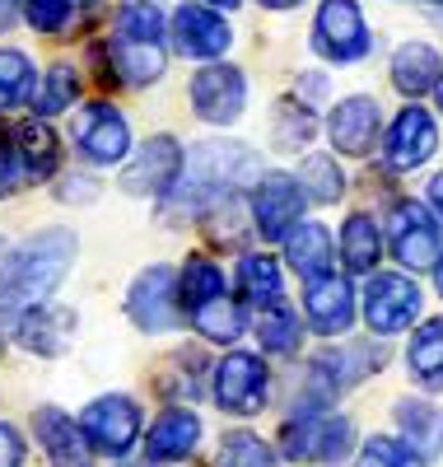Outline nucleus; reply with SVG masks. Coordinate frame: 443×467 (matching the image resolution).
I'll use <instances>...</instances> for the list:
<instances>
[{"instance_id":"f257e3e1","label":"nucleus","mask_w":443,"mask_h":467,"mask_svg":"<svg viewBox=\"0 0 443 467\" xmlns=\"http://www.w3.org/2000/svg\"><path fill=\"white\" fill-rule=\"evenodd\" d=\"M70 262H75L70 229H43L5 253V262H0V341L15 332V323L28 308L52 299V290L66 281Z\"/></svg>"},{"instance_id":"f03ea898","label":"nucleus","mask_w":443,"mask_h":467,"mask_svg":"<svg viewBox=\"0 0 443 467\" xmlns=\"http://www.w3.org/2000/svg\"><path fill=\"white\" fill-rule=\"evenodd\" d=\"M262 178V160L257 150L243 145V140H196L187 154H182V178L178 187L169 192V206L187 211V215H206L224 202H233V192H243Z\"/></svg>"},{"instance_id":"7ed1b4c3","label":"nucleus","mask_w":443,"mask_h":467,"mask_svg":"<svg viewBox=\"0 0 443 467\" xmlns=\"http://www.w3.org/2000/svg\"><path fill=\"white\" fill-rule=\"evenodd\" d=\"M355 453V420L322 411V407H299L280 425V458L290 462H322L336 467Z\"/></svg>"},{"instance_id":"20e7f679","label":"nucleus","mask_w":443,"mask_h":467,"mask_svg":"<svg viewBox=\"0 0 443 467\" xmlns=\"http://www.w3.org/2000/svg\"><path fill=\"white\" fill-rule=\"evenodd\" d=\"M308 43L322 61L332 66H355L374 52V33L365 24V10L359 0H322L317 15H313V33Z\"/></svg>"},{"instance_id":"39448f33","label":"nucleus","mask_w":443,"mask_h":467,"mask_svg":"<svg viewBox=\"0 0 443 467\" xmlns=\"http://www.w3.org/2000/svg\"><path fill=\"white\" fill-rule=\"evenodd\" d=\"M70 140L89 169H112V164H127V154H131V122L117 103L94 99L75 112Z\"/></svg>"},{"instance_id":"423d86ee","label":"nucleus","mask_w":443,"mask_h":467,"mask_svg":"<svg viewBox=\"0 0 443 467\" xmlns=\"http://www.w3.org/2000/svg\"><path fill=\"white\" fill-rule=\"evenodd\" d=\"M387 248L392 257L407 266V271H434L438 253H443V229L438 215L420 202V197H401L387 211Z\"/></svg>"},{"instance_id":"0eeeda50","label":"nucleus","mask_w":443,"mask_h":467,"mask_svg":"<svg viewBox=\"0 0 443 467\" xmlns=\"http://www.w3.org/2000/svg\"><path fill=\"white\" fill-rule=\"evenodd\" d=\"M79 431H85L89 449L103 458H127L145 431V411L127 393H103L79 411Z\"/></svg>"},{"instance_id":"6e6552de","label":"nucleus","mask_w":443,"mask_h":467,"mask_svg":"<svg viewBox=\"0 0 443 467\" xmlns=\"http://www.w3.org/2000/svg\"><path fill=\"white\" fill-rule=\"evenodd\" d=\"M211 398L229 416H257L271 402V369L257 350H229L215 365L211 379Z\"/></svg>"},{"instance_id":"1a4fd4ad","label":"nucleus","mask_w":443,"mask_h":467,"mask_svg":"<svg viewBox=\"0 0 443 467\" xmlns=\"http://www.w3.org/2000/svg\"><path fill=\"white\" fill-rule=\"evenodd\" d=\"M187 99H191V112L206 127H233L248 108V75L229 61H211L191 75Z\"/></svg>"},{"instance_id":"9d476101","label":"nucleus","mask_w":443,"mask_h":467,"mask_svg":"<svg viewBox=\"0 0 443 467\" xmlns=\"http://www.w3.org/2000/svg\"><path fill=\"white\" fill-rule=\"evenodd\" d=\"M127 318L149 332L164 337L182 327V304H178V271L173 266H145L127 290Z\"/></svg>"},{"instance_id":"9b49d317","label":"nucleus","mask_w":443,"mask_h":467,"mask_svg":"<svg viewBox=\"0 0 443 467\" xmlns=\"http://www.w3.org/2000/svg\"><path fill=\"white\" fill-rule=\"evenodd\" d=\"M182 154L187 150L178 145V136H149L122 164V192L140 202H164L182 178Z\"/></svg>"},{"instance_id":"f8f14e48","label":"nucleus","mask_w":443,"mask_h":467,"mask_svg":"<svg viewBox=\"0 0 443 467\" xmlns=\"http://www.w3.org/2000/svg\"><path fill=\"white\" fill-rule=\"evenodd\" d=\"M304 187L294 182V173H262L248 192V211H252V224L266 244H280L285 234L304 220Z\"/></svg>"},{"instance_id":"ddd939ff","label":"nucleus","mask_w":443,"mask_h":467,"mask_svg":"<svg viewBox=\"0 0 443 467\" xmlns=\"http://www.w3.org/2000/svg\"><path fill=\"white\" fill-rule=\"evenodd\" d=\"M169 43L178 57L187 61H201V66H211L220 61L229 47H233V28L220 10H206L201 0H191V5H178L173 19H169Z\"/></svg>"},{"instance_id":"4468645a","label":"nucleus","mask_w":443,"mask_h":467,"mask_svg":"<svg viewBox=\"0 0 443 467\" xmlns=\"http://www.w3.org/2000/svg\"><path fill=\"white\" fill-rule=\"evenodd\" d=\"M420 308H425L420 285L411 276H401V271H383V276H374L369 290H365V323L378 337H397V332L416 327Z\"/></svg>"},{"instance_id":"2eb2a0df","label":"nucleus","mask_w":443,"mask_h":467,"mask_svg":"<svg viewBox=\"0 0 443 467\" xmlns=\"http://www.w3.org/2000/svg\"><path fill=\"white\" fill-rule=\"evenodd\" d=\"M434 150H438V122L429 117V108H420V103H407L392 117V127L383 131V164L392 173L420 169Z\"/></svg>"},{"instance_id":"dca6fc26","label":"nucleus","mask_w":443,"mask_h":467,"mask_svg":"<svg viewBox=\"0 0 443 467\" xmlns=\"http://www.w3.org/2000/svg\"><path fill=\"white\" fill-rule=\"evenodd\" d=\"M378 136H383V108H378L374 94H350L327 112V140H332L336 154H345V160L374 154Z\"/></svg>"},{"instance_id":"f3484780","label":"nucleus","mask_w":443,"mask_h":467,"mask_svg":"<svg viewBox=\"0 0 443 467\" xmlns=\"http://www.w3.org/2000/svg\"><path fill=\"white\" fill-rule=\"evenodd\" d=\"M304 314H308V327L317 337H341L345 327H355V285L350 276H317L304 285Z\"/></svg>"},{"instance_id":"a211bd4d","label":"nucleus","mask_w":443,"mask_h":467,"mask_svg":"<svg viewBox=\"0 0 443 467\" xmlns=\"http://www.w3.org/2000/svg\"><path fill=\"white\" fill-rule=\"evenodd\" d=\"M201 444V416L187 407H169L159 411L149 435H145V462L149 467H169V462H187Z\"/></svg>"},{"instance_id":"6ab92c4d","label":"nucleus","mask_w":443,"mask_h":467,"mask_svg":"<svg viewBox=\"0 0 443 467\" xmlns=\"http://www.w3.org/2000/svg\"><path fill=\"white\" fill-rule=\"evenodd\" d=\"M33 435H37L52 467H94V449H89L85 431H79V420H70L61 407H37Z\"/></svg>"},{"instance_id":"aec40b11","label":"nucleus","mask_w":443,"mask_h":467,"mask_svg":"<svg viewBox=\"0 0 443 467\" xmlns=\"http://www.w3.org/2000/svg\"><path fill=\"white\" fill-rule=\"evenodd\" d=\"M10 145H15V160H19L24 182H47V178L61 173V140H57V131L43 122V117L19 122L10 131Z\"/></svg>"},{"instance_id":"412c9836","label":"nucleus","mask_w":443,"mask_h":467,"mask_svg":"<svg viewBox=\"0 0 443 467\" xmlns=\"http://www.w3.org/2000/svg\"><path fill=\"white\" fill-rule=\"evenodd\" d=\"M387 75H392V89L407 94V99H420L438 85L443 75V52L434 43H425V37H411V43H401L387 61Z\"/></svg>"},{"instance_id":"4be33fe9","label":"nucleus","mask_w":443,"mask_h":467,"mask_svg":"<svg viewBox=\"0 0 443 467\" xmlns=\"http://www.w3.org/2000/svg\"><path fill=\"white\" fill-rule=\"evenodd\" d=\"M70 332H75V314L61 308V304H37L15 323L19 346L33 350V356H61V350L70 346Z\"/></svg>"},{"instance_id":"5701e85b","label":"nucleus","mask_w":443,"mask_h":467,"mask_svg":"<svg viewBox=\"0 0 443 467\" xmlns=\"http://www.w3.org/2000/svg\"><path fill=\"white\" fill-rule=\"evenodd\" d=\"M392 416H397V440L411 444L425 462H434L443 453V411L438 407H429L425 398H401L392 407Z\"/></svg>"},{"instance_id":"b1692460","label":"nucleus","mask_w":443,"mask_h":467,"mask_svg":"<svg viewBox=\"0 0 443 467\" xmlns=\"http://www.w3.org/2000/svg\"><path fill=\"white\" fill-rule=\"evenodd\" d=\"M285 262H290V271H299L304 281L327 276L332 262H336L332 229H322V224H313V220H299V224L285 234Z\"/></svg>"},{"instance_id":"393cba45","label":"nucleus","mask_w":443,"mask_h":467,"mask_svg":"<svg viewBox=\"0 0 443 467\" xmlns=\"http://www.w3.org/2000/svg\"><path fill=\"white\" fill-rule=\"evenodd\" d=\"M238 304L257 308V314L285 304V276H280L275 257H266V253H243L238 257Z\"/></svg>"},{"instance_id":"a878e982","label":"nucleus","mask_w":443,"mask_h":467,"mask_svg":"<svg viewBox=\"0 0 443 467\" xmlns=\"http://www.w3.org/2000/svg\"><path fill=\"white\" fill-rule=\"evenodd\" d=\"M383 248H387V239H383L378 220L369 211H350L345 224H341V262H345V271H355V276L359 271H374Z\"/></svg>"},{"instance_id":"bb28decb","label":"nucleus","mask_w":443,"mask_h":467,"mask_svg":"<svg viewBox=\"0 0 443 467\" xmlns=\"http://www.w3.org/2000/svg\"><path fill=\"white\" fill-rule=\"evenodd\" d=\"M407 365L425 393H443V318H429L416 327V337L407 346Z\"/></svg>"},{"instance_id":"cd10ccee","label":"nucleus","mask_w":443,"mask_h":467,"mask_svg":"<svg viewBox=\"0 0 443 467\" xmlns=\"http://www.w3.org/2000/svg\"><path fill=\"white\" fill-rule=\"evenodd\" d=\"M187 318H191V327H196L201 337L215 341V346H233L238 337L248 332V308L238 304V299H229V295L201 304L196 314H187Z\"/></svg>"},{"instance_id":"c85d7f7f","label":"nucleus","mask_w":443,"mask_h":467,"mask_svg":"<svg viewBox=\"0 0 443 467\" xmlns=\"http://www.w3.org/2000/svg\"><path fill=\"white\" fill-rule=\"evenodd\" d=\"M75 99H79V70L70 66V61H57L43 80H37V89H33V117H61V112H70L75 108Z\"/></svg>"},{"instance_id":"c756f323","label":"nucleus","mask_w":443,"mask_h":467,"mask_svg":"<svg viewBox=\"0 0 443 467\" xmlns=\"http://www.w3.org/2000/svg\"><path fill=\"white\" fill-rule=\"evenodd\" d=\"M294 182L304 187V197L317 206H336L345 197V173L332 154H304V164L294 173Z\"/></svg>"},{"instance_id":"7c9ffc66","label":"nucleus","mask_w":443,"mask_h":467,"mask_svg":"<svg viewBox=\"0 0 443 467\" xmlns=\"http://www.w3.org/2000/svg\"><path fill=\"white\" fill-rule=\"evenodd\" d=\"M112 33L131 37V43H164L169 37V19L154 0H122L112 15Z\"/></svg>"},{"instance_id":"2f4dec72","label":"nucleus","mask_w":443,"mask_h":467,"mask_svg":"<svg viewBox=\"0 0 443 467\" xmlns=\"http://www.w3.org/2000/svg\"><path fill=\"white\" fill-rule=\"evenodd\" d=\"M224 295V271L206 257H191L182 271H178V304H182V318L196 314L201 304H211Z\"/></svg>"},{"instance_id":"473e14b6","label":"nucleus","mask_w":443,"mask_h":467,"mask_svg":"<svg viewBox=\"0 0 443 467\" xmlns=\"http://www.w3.org/2000/svg\"><path fill=\"white\" fill-rule=\"evenodd\" d=\"M252 332H257V346L266 350V356H294L299 341H304L299 314H294L290 304H275V308H266V314L252 323Z\"/></svg>"},{"instance_id":"72a5a7b5","label":"nucleus","mask_w":443,"mask_h":467,"mask_svg":"<svg viewBox=\"0 0 443 467\" xmlns=\"http://www.w3.org/2000/svg\"><path fill=\"white\" fill-rule=\"evenodd\" d=\"M33 89H37L33 57H28V52H19V47H0V112L28 103V99H33Z\"/></svg>"},{"instance_id":"f704fd0d","label":"nucleus","mask_w":443,"mask_h":467,"mask_svg":"<svg viewBox=\"0 0 443 467\" xmlns=\"http://www.w3.org/2000/svg\"><path fill=\"white\" fill-rule=\"evenodd\" d=\"M215 462L220 467H280L275 449L262 435H252V431H229L220 440V458Z\"/></svg>"},{"instance_id":"c9c22d12","label":"nucleus","mask_w":443,"mask_h":467,"mask_svg":"<svg viewBox=\"0 0 443 467\" xmlns=\"http://www.w3.org/2000/svg\"><path fill=\"white\" fill-rule=\"evenodd\" d=\"M75 15H79V0H24V24L43 37L70 33Z\"/></svg>"},{"instance_id":"e433bc0d","label":"nucleus","mask_w":443,"mask_h":467,"mask_svg":"<svg viewBox=\"0 0 443 467\" xmlns=\"http://www.w3.org/2000/svg\"><path fill=\"white\" fill-rule=\"evenodd\" d=\"M317 122H313V108H304L299 99L290 103H275V145L280 150H304L313 140Z\"/></svg>"},{"instance_id":"4c0bfd02","label":"nucleus","mask_w":443,"mask_h":467,"mask_svg":"<svg viewBox=\"0 0 443 467\" xmlns=\"http://www.w3.org/2000/svg\"><path fill=\"white\" fill-rule=\"evenodd\" d=\"M355 467H429V462H425L411 444H401V440H392V435H374V440H365Z\"/></svg>"},{"instance_id":"58836bf2","label":"nucleus","mask_w":443,"mask_h":467,"mask_svg":"<svg viewBox=\"0 0 443 467\" xmlns=\"http://www.w3.org/2000/svg\"><path fill=\"white\" fill-rule=\"evenodd\" d=\"M19 182H24V173H19V160H15V145H10L5 131H0V197H10Z\"/></svg>"},{"instance_id":"ea45409f","label":"nucleus","mask_w":443,"mask_h":467,"mask_svg":"<svg viewBox=\"0 0 443 467\" xmlns=\"http://www.w3.org/2000/svg\"><path fill=\"white\" fill-rule=\"evenodd\" d=\"M0 467H24V435L10 420H0Z\"/></svg>"},{"instance_id":"a19ab883","label":"nucleus","mask_w":443,"mask_h":467,"mask_svg":"<svg viewBox=\"0 0 443 467\" xmlns=\"http://www.w3.org/2000/svg\"><path fill=\"white\" fill-rule=\"evenodd\" d=\"M327 94H332V80H327V75H322V70H308L304 80H299V103H304V108L322 103Z\"/></svg>"},{"instance_id":"79ce46f5","label":"nucleus","mask_w":443,"mask_h":467,"mask_svg":"<svg viewBox=\"0 0 443 467\" xmlns=\"http://www.w3.org/2000/svg\"><path fill=\"white\" fill-rule=\"evenodd\" d=\"M61 202H89V197H98V187L94 182H85V178H61Z\"/></svg>"},{"instance_id":"37998d69","label":"nucleus","mask_w":443,"mask_h":467,"mask_svg":"<svg viewBox=\"0 0 443 467\" xmlns=\"http://www.w3.org/2000/svg\"><path fill=\"white\" fill-rule=\"evenodd\" d=\"M425 206L443 215V169H438V173L429 178V192H425Z\"/></svg>"},{"instance_id":"c03bdc74","label":"nucleus","mask_w":443,"mask_h":467,"mask_svg":"<svg viewBox=\"0 0 443 467\" xmlns=\"http://www.w3.org/2000/svg\"><path fill=\"white\" fill-rule=\"evenodd\" d=\"M19 10H24V0H0V33L19 19Z\"/></svg>"},{"instance_id":"a18cd8bd","label":"nucleus","mask_w":443,"mask_h":467,"mask_svg":"<svg viewBox=\"0 0 443 467\" xmlns=\"http://www.w3.org/2000/svg\"><path fill=\"white\" fill-rule=\"evenodd\" d=\"M257 5H262V10H299L304 0H257Z\"/></svg>"},{"instance_id":"49530a36","label":"nucleus","mask_w":443,"mask_h":467,"mask_svg":"<svg viewBox=\"0 0 443 467\" xmlns=\"http://www.w3.org/2000/svg\"><path fill=\"white\" fill-rule=\"evenodd\" d=\"M201 5H206V10H220V15H229V10L243 5V0H201Z\"/></svg>"},{"instance_id":"de8ad7c7","label":"nucleus","mask_w":443,"mask_h":467,"mask_svg":"<svg viewBox=\"0 0 443 467\" xmlns=\"http://www.w3.org/2000/svg\"><path fill=\"white\" fill-rule=\"evenodd\" d=\"M434 290L443 295V253H438V262H434Z\"/></svg>"},{"instance_id":"09e8293b","label":"nucleus","mask_w":443,"mask_h":467,"mask_svg":"<svg viewBox=\"0 0 443 467\" xmlns=\"http://www.w3.org/2000/svg\"><path fill=\"white\" fill-rule=\"evenodd\" d=\"M434 99H438V112H443V75H438V85H434Z\"/></svg>"},{"instance_id":"8fccbe9b","label":"nucleus","mask_w":443,"mask_h":467,"mask_svg":"<svg viewBox=\"0 0 443 467\" xmlns=\"http://www.w3.org/2000/svg\"><path fill=\"white\" fill-rule=\"evenodd\" d=\"M416 5H443V0H416Z\"/></svg>"},{"instance_id":"3c124183","label":"nucleus","mask_w":443,"mask_h":467,"mask_svg":"<svg viewBox=\"0 0 443 467\" xmlns=\"http://www.w3.org/2000/svg\"><path fill=\"white\" fill-rule=\"evenodd\" d=\"M79 5H98V0H79Z\"/></svg>"}]
</instances>
